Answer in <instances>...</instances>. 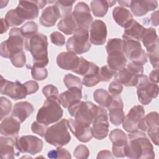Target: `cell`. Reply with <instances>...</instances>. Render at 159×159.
Segmentation results:
<instances>
[{
    "label": "cell",
    "mask_w": 159,
    "mask_h": 159,
    "mask_svg": "<svg viewBox=\"0 0 159 159\" xmlns=\"http://www.w3.org/2000/svg\"><path fill=\"white\" fill-rule=\"evenodd\" d=\"M31 75L33 79L37 81L45 80L48 76V71L45 67L34 66L31 68Z\"/></svg>",
    "instance_id": "obj_46"
},
{
    "label": "cell",
    "mask_w": 159,
    "mask_h": 159,
    "mask_svg": "<svg viewBox=\"0 0 159 159\" xmlns=\"http://www.w3.org/2000/svg\"><path fill=\"white\" fill-rule=\"evenodd\" d=\"M5 20L9 27L17 26L24 22L18 16L16 9H11L7 12L5 16Z\"/></svg>",
    "instance_id": "obj_39"
},
{
    "label": "cell",
    "mask_w": 159,
    "mask_h": 159,
    "mask_svg": "<svg viewBox=\"0 0 159 159\" xmlns=\"http://www.w3.org/2000/svg\"><path fill=\"white\" fill-rule=\"evenodd\" d=\"M141 40L146 49L158 43V37L156 30L152 27L145 28Z\"/></svg>",
    "instance_id": "obj_34"
},
{
    "label": "cell",
    "mask_w": 159,
    "mask_h": 159,
    "mask_svg": "<svg viewBox=\"0 0 159 159\" xmlns=\"http://www.w3.org/2000/svg\"><path fill=\"white\" fill-rule=\"evenodd\" d=\"M91 47L88 30L80 27H78L73 35L68 39L66 45L68 51L76 54L86 53L89 50Z\"/></svg>",
    "instance_id": "obj_7"
},
{
    "label": "cell",
    "mask_w": 159,
    "mask_h": 159,
    "mask_svg": "<svg viewBox=\"0 0 159 159\" xmlns=\"http://www.w3.org/2000/svg\"><path fill=\"white\" fill-rule=\"evenodd\" d=\"M63 82L65 86L68 89L72 88L82 89V82L81 79L71 73H68L64 76Z\"/></svg>",
    "instance_id": "obj_38"
},
{
    "label": "cell",
    "mask_w": 159,
    "mask_h": 159,
    "mask_svg": "<svg viewBox=\"0 0 159 159\" xmlns=\"http://www.w3.org/2000/svg\"><path fill=\"white\" fill-rule=\"evenodd\" d=\"M113 158L114 157L112 155V153L109 150H102L98 153L97 158Z\"/></svg>",
    "instance_id": "obj_56"
},
{
    "label": "cell",
    "mask_w": 159,
    "mask_h": 159,
    "mask_svg": "<svg viewBox=\"0 0 159 159\" xmlns=\"http://www.w3.org/2000/svg\"><path fill=\"white\" fill-rule=\"evenodd\" d=\"M137 93L139 102L143 105L148 104L158 94V86L150 81L148 77L143 74L140 75L137 85Z\"/></svg>",
    "instance_id": "obj_8"
},
{
    "label": "cell",
    "mask_w": 159,
    "mask_h": 159,
    "mask_svg": "<svg viewBox=\"0 0 159 159\" xmlns=\"http://www.w3.org/2000/svg\"><path fill=\"white\" fill-rule=\"evenodd\" d=\"M147 56L149 58L150 61L154 68H158L159 59H158V43L147 49Z\"/></svg>",
    "instance_id": "obj_40"
},
{
    "label": "cell",
    "mask_w": 159,
    "mask_h": 159,
    "mask_svg": "<svg viewBox=\"0 0 159 159\" xmlns=\"http://www.w3.org/2000/svg\"><path fill=\"white\" fill-rule=\"evenodd\" d=\"M100 81L101 80L98 74L97 75L83 77L81 82L83 84H84L87 87H93L94 86H96Z\"/></svg>",
    "instance_id": "obj_53"
},
{
    "label": "cell",
    "mask_w": 159,
    "mask_h": 159,
    "mask_svg": "<svg viewBox=\"0 0 159 159\" xmlns=\"http://www.w3.org/2000/svg\"><path fill=\"white\" fill-rule=\"evenodd\" d=\"M109 91L112 96L119 95L123 89V86L116 80L112 81L108 87Z\"/></svg>",
    "instance_id": "obj_51"
},
{
    "label": "cell",
    "mask_w": 159,
    "mask_h": 159,
    "mask_svg": "<svg viewBox=\"0 0 159 159\" xmlns=\"http://www.w3.org/2000/svg\"><path fill=\"white\" fill-rule=\"evenodd\" d=\"M92 123L93 137L98 140L105 139L108 134L109 127L107 111L98 106V112Z\"/></svg>",
    "instance_id": "obj_13"
},
{
    "label": "cell",
    "mask_w": 159,
    "mask_h": 159,
    "mask_svg": "<svg viewBox=\"0 0 159 159\" xmlns=\"http://www.w3.org/2000/svg\"><path fill=\"white\" fill-rule=\"evenodd\" d=\"M43 141L36 136L24 135L18 138L16 143L17 150L21 153L34 155L40 152L43 148Z\"/></svg>",
    "instance_id": "obj_14"
},
{
    "label": "cell",
    "mask_w": 159,
    "mask_h": 159,
    "mask_svg": "<svg viewBox=\"0 0 159 159\" xmlns=\"http://www.w3.org/2000/svg\"><path fill=\"white\" fill-rule=\"evenodd\" d=\"M47 156L50 158H71L70 152L61 147H58L57 149L50 150L48 152Z\"/></svg>",
    "instance_id": "obj_42"
},
{
    "label": "cell",
    "mask_w": 159,
    "mask_h": 159,
    "mask_svg": "<svg viewBox=\"0 0 159 159\" xmlns=\"http://www.w3.org/2000/svg\"><path fill=\"white\" fill-rule=\"evenodd\" d=\"M109 139L112 143V153L116 158L125 157V148L128 143L127 136L119 129L112 130L109 134Z\"/></svg>",
    "instance_id": "obj_16"
},
{
    "label": "cell",
    "mask_w": 159,
    "mask_h": 159,
    "mask_svg": "<svg viewBox=\"0 0 159 159\" xmlns=\"http://www.w3.org/2000/svg\"><path fill=\"white\" fill-rule=\"evenodd\" d=\"M151 21L153 25L157 26L158 25V11H156L155 12L152 14Z\"/></svg>",
    "instance_id": "obj_58"
},
{
    "label": "cell",
    "mask_w": 159,
    "mask_h": 159,
    "mask_svg": "<svg viewBox=\"0 0 159 159\" xmlns=\"http://www.w3.org/2000/svg\"><path fill=\"white\" fill-rule=\"evenodd\" d=\"M44 138L47 143L57 147L68 144L71 140V136L68 131V120L61 119L48 127Z\"/></svg>",
    "instance_id": "obj_5"
},
{
    "label": "cell",
    "mask_w": 159,
    "mask_h": 159,
    "mask_svg": "<svg viewBox=\"0 0 159 159\" xmlns=\"http://www.w3.org/2000/svg\"><path fill=\"white\" fill-rule=\"evenodd\" d=\"M122 40L118 38L110 39L106 46V49L107 53L116 51H123L122 49Z\"/></svg>",
    "instance_id": "obj_41"
},
{
    "label": "cell",
    "mask_w": 159,
    "mask_h": 159,
    "mask_svg": "<svg viewBox=\"0 0 159 159\" xmlns=\"http://www.w3.org/2000/svg\"><path fill=\"white\" fill-rule=\"evenodd\" d=\"M68 127L76 139L81 142H88L93 137L92 127L89 125L80 123L73 119H69Z\"/></svg>",
    "instance_id": "obj_18"
},
{
    "label": "cell",
    "mask_w": 159,
    "mask_h": 159,
    "mask_svg": "<svg viewBox=\"0 0 159 159\" xmlns=\"http://www.w3.org/2000/svg\"><path fill=\"white\" fill-rule=\"evenodd\" d=\"M157 6V1H132L129 7L134 16L141 17L148 12L155 10Z\"/></svg>",
    "instance_id": "obj_24"
},
{
    "label": "cell",
    "mask_w": 159,
    "mask_h": 159,
    "mask_svg": "<svg viewBox=\"0 0 159 159\" xmlns=\"http://www.w3.org/2000/svg\"><path fill=\"white\" fill-rule=\"evenodd\" d=\"M107 37V27L105 23L96 19L93 21L90 27V42L95 45L104 44Z\"/></svg>",
    "instance_id": "obj_21"
},
{
    "label": "cell",
    "mask_w": 159,
    "mask_h": 159,
    "mask_svg": "<svg viewBox=\"0 0 159 159\" xmlns=\"http://www.w3.org/2000/svg\"><path fill=\"white\" fill-rule=\"evenodd\" d=\"M129 142L125 148V157L134 159H153V145L143 131L136 130L129 134Z\"/></svg>",
    "instance_id": "obj_1"
},
{
    "label": "cell",
    "mask_w": 159,
    "mask_h": 159,
    "mask_svg": "<svg viewBox=\"0 0 159 159\" xmlns=\"http://www.w3.org/2000/svg\"><path fill=\"white\" fill-rule=\"evenodd\" d=\"M116 1H108V4H109V7H112L114 4H116Z\"/></svg>",
    "instance_id": "obj_61"
},
{
    "label": "cell",
    "mask_w": 159,
    "mask_h": 159,
    "mask_svg": "<svg viewBox=\"0 0 159 159\" xmlns=\"http://www.w3.org/2000/svg\"><path fill=\"white\" fill-rule=\"evenodd\" d=\"M42 93L45 97L48 98H59V93L57 88L53 84H47L42 89Z\"/></svg>",
    "instance_id": "obj_48"
},
{
    "label": "cell",
    "mask_w": 159,
    "mask_h": 159,
    "mask_svg": "<svg viewBox=\"0 0 159 159\" xmlns=\"http://www.w3.org/2000/svg\"><path fill=\"white\" fill-rule=\"evenodd\" d=\"M78 27L89 29L93 18L88 5L84 2H78L75 6L72 13Z\"/></svg>",
    "instance_id": "obj_15"
},
{
    "label": "cell",
    "mask_w": 159,
    "mask_h": 159,
    "mask_svg": "<svg viewBox=\"0 0 159 159\" xmlns=\"http://www.w3.org/2000/svg\"><path fill=\"white\" fill-rule=\"evenodd\" d=\"M127 69L137 75H141L143 73V66L140 63L130 61L127 65Z\"/></svg>",
    "instance_id": "obj_54"
},
{
    "label": "cell",
    "mask_w": 159,
    "mask_h": 159,
    "mask_svg": "<svg viewBox=\"0 0 159 159\" xmlns=\"http://www.w3.org/2000/svg\"><path fill=\"white\" fill-rule=\"evenodd\" d=\"M70 116L81 124L89 125L98 112V106L91 101H77L68 107Z\"/></svg>",
    "instance_id": "obj_4"
},
{
    "label": "cell",
    "mask_w": 159,
    "mask_h": 159,
    "mask_svg": "<svg viewBox=\"0 0 159 159\" xmlns=\"http://www.w3.org/2000/svg\"><path fill=\"white\" fill-rule=\"evenodd\" d=\"M74 157L78 159H85L89 157V151L84 145H80L76 147L73 152Z\"/></svg>",
    "instance_id": "obj_49"
},
{
    "label": "cell",
    "mask_w": 159,
    "mask_h": 159,
    "mask_svg": "<svg viewBox=\"0 0 159 159\" xmlns=\"http://www.w3.org/2000/svg\"><path fill=\"white\" fill-rule=\"evenodd\" d=\"M34 111V106L30 102L27 101H20L14 104L12 116L22 123L32 114Z\"/></svg>",
    "instance_id": "obj_26"
},
{
    "label": "cell",
    "mask_w": 159,
    "mask_h": 159,
    "mask_svg": "<svg viewBox=\"0 0 159 159\" xmlns=\"http://www.w3.org/2000/svg\"><path fill=\"white\" fill-rule=\"evenodd\" d=\"M1 34H3L4 32H6L9 26L7 24L5 19L2 18V19H1Z\"/></svg>",
    "instance_id": "obj_59"
},
{
    "label": "cell",
    "mask_w": 159,
    "mask_h": 159,
    "mask_svg": "<svg viewBox=\"0 0 159 159\" xmlns=\"http://www.w3.org/2000/svg\"><path fill=\"white\" fill-rule=\"evenodd\" d=\"M116 73V71L115 70L111 68L108 65H105L99 69V77L101 81L108 82Z\"/></svg>",
    "instance_id": "obj_44"
},
{
    "label": "cell",
    "mask_w": 159,
    "mask_h": 159,
    "mask_svg": "<svg viewBox=\"0 0 159 159\" xmlns=\"http://www.w3.org/2000/svg\"><path fill=\"white\" fill-rule=\"evenodd\" d=\"M24 47L33 57L34 66L45 67L48 63V41L46 35L37 33L25 38Z\"/></svg>",
    "instance_id": "obj_2"
},
{
    "label": "cell",
    "mask_w": 159,
    "mask_h": 159,
    "mask_svg": "<svg viewBox=\"0 0 159 159\" xmlns=\"http://www.w3.org/2000/svg\"><path fill=\"white\" fill-rule=\"evenodd\" d=\"M25 38L20 28L14 27L11 29L7 40L3 41L0 45L1 57L10 58L11 56L23 51Z\"/></svg>",
    "instance_id": "obj_6"
},
{
    "label": "cell",
    "mask_w": 159,
    "mask_h": 159,
    "mask_svg": "<svg viewBox=\"0 0 159 159\" xmlns=\"http://www.w3.org/2000/svg\"><path fill=\"white\" fill-rule=\"evenodd\" d=\"M158 68L153 70L151 71L149 75V80L151 82L154 83H158Z\"/></svg>",
    "instance_id": "obj_57"
},
{
    "label": "cell",
    "mask_w": 159,
    "mask_h": 159,
    "mask_svg": "<svg viewBox=\"0 0 159 159\" xmlns=\"http://www.w3.org/2000/svg\"><path fill=\"white\" fill-rule=\"evenodd\" d=\"M75 1H55V5L58 7L61 14V18L70 14L71 13L72 6Z\"/></svg>",
    "instance_id": "obj_37"
},
{
    "label": "cell",
    "mask_w": 159,
    "mask_h": 159,
    "mask_svg": "<svg viewBox=\"0 0 159 159\" xmlns=\"http://www.w3.org/2000/svg\"><path fill=\"white\" fill-rule=\"evenodd\" d=\"M93 98L99 106L108 107L112 100V96L105 89L100 88L96 89L93 93Z\"/></svg>",
    "instance_id": "obj_35"
},
{
    "label": "cell",
    "mask_w": 159,
    "mask_h": 159,
    "mask_svg": "<svg viewBox=\"0 0 159 159\" xmlns=\"http://www.w3.org/2000/svg\"><path fill=\"white\" fill-rule=\"evenodd\" d=\"M145 27L135 20L132 19L125 27L122 39H130L138 42L142 40Z\"/></svg>",
    "instance_id": "obj_27"
},
{
    "label": "cell",
    "mask_w": 159,
    "mask_h": 159,
    "mask_svg": "<svg viewBox=\"0 0 159 159\" xmlns=\"http://www.w3.org/2000/svg\"><path fill=\"white\" fill-rule=\"evenodd\" d=\"M122 42L123 52L127 58L142 65L147 62V54L139 42L130 39H123Z\"/></svg>",
    "instance_id": "obj_9"
},
{
    "label": "cell",
    "mask_w": 159,
    "mask_h": 159,
    "mask_svg": "<svg viewBox=\"0 0 159 159\" xmlns=\"http://www.w3.org/2000/svg\"><path fill=\"white\" fill-rule=\"evenodd\" d=\"M20 122L12 116L4 119L1 121L0 126L1 135L14 138L18 137V134L20 127Z\"/></svg>",
    "instance_id": "obj_23"
},
{
    "label": "cell",
    "mask_w": 159,
    "mask_h": 159,
    "mask_svg": "<svg viewBox=\"0 0 159 159\" xmlns=\"http://www.w3.org/2000/svg\"><path fill=\"white\" fill-rule=\"evenodd\" d=\"M22 34L24 38L37 34L38 31V25L34 21H29L25 23L20 28Z\"/></svg>",
    "instance_id": "obj_43"
},
{
    "label": "cell",
    "mask_w": 159,
    "mask_h": 159,
    "mask_svg": "<svg viewBox=\"0 0 159 159\" xmlns=\"http://www.w3.org/2000/svg\"><path fill=\"white\" fill-rule=\"evenodd\" d=\"M60 18H61V14L59 9L54 4L47 7L42 11L39 19V22L42 26L47 27H52Z\"/></svg>",
    "instance_id": "obj_25"
},
{
    "label": "cell",
    "mask_w": 159,
    "mask_h": 159,
    "mask_svg": "<svg viewBox=\"0 0 159 159\" xmlns=\"http://www.w3.org/2000/svg\"><path fill=\"white\" fill-rule=\"evenodd\" d=\"M47 3V1H20L15 9L18 16L24 22L37 18L39 9H42Z\"/></svg>",
    "instance_id": "obj_10"
},
{
    "label": "cell",
    "mask_w": 159,
    "mask_h": 159,
    "mask_svg": "<svg viewBox=\"0 0 159 159\" xmlns=\"http://www.w3.org/2000/svg\"><path fill=\"white\" fill-rule=\"evenodd\" d=\"M119 4H120V6L122 7L123 6H125V7H129L130 6V1H118Z\"/></svg>",
    "instance_id": "obj_60"
},
{
    "label": "cell",
    "mask_w": 159,
    "mask_h": 159,
    "mask_svg": "<svg viewBox=\"0 0 159 159\" xmlns=\"http://www.w3.org/2000/svg\"><path fill=\"white\" fill-rule=\"evenodd\" d=\"M137 127L142 131L147 132L154 144L158 145V113L157 112L153 111L147 114L139 120Z\"/></svg>",
    "instance_id": "obj_11"
},
{
    "label": "cell",
    "mask_w": 159,
    "mask_h": 159,
    "mask_svg": "<svg viewBox=\"0 0 159 159\" xmlns=\"http://www.w3.org/2000/svg\"><path fill=\"white\" fill-rule=\"evenodd\" d=\"M59 98L47 99L37 114V121L45 125H48L59 120L63 116Z\"/></svg>",
    "instance_id": "obj_3"
},
{
    "label": "cell",
    "mask_w": 159,
    "mask_h": 159,
    "mask_svg": "<svg viewBox=\"0 0 159 159\" xmlns=\"http://www.w3.org/2000/svg\"><path fill=\"white\" fill-rule=\"evenodd\" d=\"M27 91V95L36 93L39 89V84L35 81H28L24 83Z\"/></svg>",
    "instance_id": "obj_55"
},
{
    "label": "cell",
    "mask_w": 159,
    "mask_h": 159,
    "mask_svg": "<svg viewBox=\"0 0 159 159\" xmlns=\"http://www.w3.org/2000/svg\"><path fill=\"white\" fill-rule=\"evenodd\" d=\"M107 62L111 68L117 71L125 68L127 60L123 51H116L108 53Z\"/></svg>",
    "instance_id": "obj_30"
},
{
    "label": "cell",
    "mask_w": 159,
    "mask_h": 159,
    "mask_svg": "<svg viewBox=\"0 0 159 159\" xmlns=\"http://www.w3.org/2000/svg\"><path fill=\"white\" fill-rule=\"evenodd\" d=\"M139 76L132 73L127 68H124L116 73L114 75V78L115 80L125 86H135Z\"/></svg>",
    "instance_id": "obj_31"
},
{
    "label": "cell",
    "mask_w": 159,
    "mask_h": 159,
    "mask_svg": "<svg viewBox=\"0 0 159 159\" xmlns=\"http://www.w3.org/2000/svg\"><path fill=\"white\" fill-rule=\"evenodd\" d=\"M9 59L13 66L17 68L23 67L26 63V57L24 51L12 55L10 57Z\"/></svg>",
    "instance_id": "obj_47"
},
{
    "label": "cell",
    "mask_w": 159,
    "mask_h": 159,
    "mask_svg": "<svg viewBox=\"0 0 159 159\" xmlns=\"http://www.w3.org/2000/svg\"><path fill=\"white\" fill-rule=\"evenodd\" d=\"M0 91L1 94H5L14 100L25 98L27 91L24 84L19 81L15 82L8 81L1 76Z\"/></svg>",
    "instance_id": "obj_12"
},
{
    "label": "cell",
    "mask_w": 159,
    "mask_h": 159,
    "mask_svg": "<svg viewBox=\"0 0 159 159\" xmlns=\"http://www.w3.org/2000/svg\"><path fill=\"white\" fill-rule=\"evenodd\" d=\"M144 116L145 110L143 107L141 105L134 106L130 109L128 114L124 116L122 121L123 128L129 133L138 130V122Z\"/></svg>",
    "instance_id": "obj_17"
},
{
    "label": "cell",
    "mask_w": 159,
    "mask_h": 159,
    "mask_svg": "<svg viewBox=\"0 0 159 159\" xmlns=\"http://www.w3.org/2000/svg\"><path fill=\"white\" fill-rule=\"evenodd\" d=\"M19 137L14 138L11 137H0V155L2 159H13L18 156L20 152L16 147L17 140Z\"/></svg>",
    "instance_id": "obj_19"
},
{
    "label": "cell",
    "mask_w": 159,
    "mask_h": 159,
    "mask_svg": "<svg viewBox=\"0 0 159 159\" xmlns=\"http://www.w3.org/2000/svg\"><path fill=\"white\" fill-rule=\"evenodd\" d=\"M107 108L109 111L111 122L115 125L121 124L124 118V112L123 101L120 95L112 96V102Z\"/></svg>",
    "instance_id": "obj_20"
},
{
    "label": "cell",
    "mask_w": 159,
    "mask_h": 159,
    "mask_svg": "<svg viewBox=\"0 0 159 159\" xmlns=\"http://www.w3.org/2000/svg\"><path fill=\"white\" fill-rule=\"evenodd\" d=\"M12 109V102L6 98L1 96L0 98V120L7 116Z\"/></svg>",
    "instance_id": "obj_45"
},
{
    "label": "cell",
    "mask_w": 159,
    "mask_h": 159,
    "mask_svg": "<svg viewBox=\"0 0 159 159\" xmlns=\"http://www.w3.org/2000/svg\"><path fill=\"white\" fill-rule=\"evenodd\" d=\"M82 98L81 89L78 88H70L59 95V100L61 106L65 108H68L73 103L81 101Z\"/></svg>",
    "instance_id": "obj_29"
},
{
    "label": "cell",
    "mask_w": 159,
    "mask_h": 159,
    "mask_svg": "<svg viewBox=\"0 0 159 159\" xmlns=\"http://www.w3.org/2000/svg\"><path fill=\"white\" fill-rule=\"evenodd\" d=\"M48 127L47 125L42 124L37 121H35L31 125V130L33 133L40 135L42 137H44L46 134Z\"/></svg>",
    "instance_id": "obj_50"
},
{
    "label": "cell",
    "mask_w": 159,
    "mask_h": 159,
    "mask_svg": "<svg viewBox=\"0 0 159 159\" xmlns=\"http://www.w3.org/2000/svg\"><path fill=\"white\" fill-rule=\"evenodd\" d=\"M80 57L72 52H63L59 53L57 57L58 66L65 70H75L79 63Z\"/></svg>",
    "instance_id": "obj_22"
},
{
    "label": "cell",
    "mask_w": 159,
    "mask_h": 159,
    "mask_svg": "<svg viewBox=\"0 0 159 159\" xmlns=\"http://www.w3.org/2000/svg\"><path fill=\"white\" fill-rule=\"evenodd\" d=\"M73 72L81 76H90L99 74V68L95 63L88 61L83 57H80V61L77 68L72 71Z\"/></svg>",
    "instance_id": "obj_28"
},
{
    "label": "cell",
    "mask_w": 159,
    "mask_h": 159,
    "mask_svg": "<svg viewBox=\"0 0 159 159\" xmlns=\"http://www.w3.org/2000/svg\"><path fill=\"white\" fill-rule=\"evenodd\" d=\"M51 42L57 46H63L65 43V36L59 32H53L50 34Z\"/></svg>",
    "instance_id": "obj_52"
},
{
    "label": "cell",
    "mask_w": 159,
    "mask_h": 159,
    "mask_svg": "<svg viewBox=\"0 0 159 159\" xmlns=\"http://www.w3.org/2000/svg\"><path fill=\"white\" fill-rule=\"evenodd\" d=\"M108 8V1L94 0L91 2V9L96 17H104L107 14Z\"/></svg>",
    "instance_id": "obj_36"
},
{
    "label": "cell",
    "mask_w": 159,
    "mask_h": 159,
    "mask_svg": "<svg viewBox=\"0 0 159 159\" xmlns=\"http://www.w3.org/2000/svg\"><path fill=\"white\" fill-rule=\"evenodd\" d=\"M112 17L115 22L124 28L133 19L129 10L120 6H117L113 9Z\"/></svg>",
    "instance_id": "obj_32"
},
{
    "label": "cell",
    "mask_w": 159,
    "mask_h": 159,
    "mask_svg": "<svg viewBox=\"0 0 159 159\" xmlns=\"http://www.w3.org/2000/svg\"><path fill=\"white\" fill-rule=\"evenodd\" d=\"M58 29L66 35H71L78 29L72 13L64 17L58 23Z\"/></svg>",
    "instance_id": "obj_33"
}]
</instances>
